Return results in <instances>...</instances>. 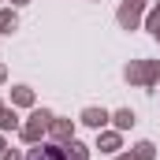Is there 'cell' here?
<instances>
[{
  "label": "cell",
  "mask_w": 160,
  "mask_h": 160,
  "mask_svg": "<svg viewBox=\"0 0 160 160\" xmlns=\"http://www.w3.org/2000/svg\"><path fill=\"white\" fill-rule=\"evenodd\" d=\"M30 160H67V153L60 149V145H41L30 153Z\"/></svg>",
  "instance_id": "cell-1"
}]
</instances>
